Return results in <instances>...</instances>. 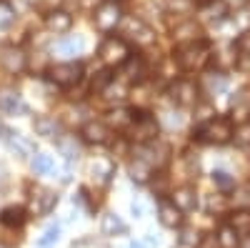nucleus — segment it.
Instances as JSON below:
<instances>
[{"label":"nucleus","mask_w":250,"mask_h":248,"mask_svg":"<svg viewBox=\"0 0 250 248\" xmlns=\"http://www.w3.org/2000/svg\"><path fill=\"white\" fill-rule=\"evenodd\" d=\"M173 63L180 73H205L210 68L213 58V43L210 40H195V43H183L173 48Z\"/></svg>","instance_id":"nucleus-1"},{"label":"nucleus","mask_w":250,"mask_h":248,"mask_svg":"<svg viewBox=\"0 0 250 248\" xmlns=\"http://www.w3.org/2000/svg\"><path fill=\"white\" fill-rule=\"evenodd\" d=\"M233 131L235 126L228 115H213L210 120L195 126L193 140L208 143V146H228V143H233Z\"/></svg>","instance_id":"nucleus-2"},{"label":"nucleus","mask_w":250,"mask_h":248,"mask_svg":"<svg viewBox=\"0 0 250 248\" xmlns=\"http://www.w3.org/2000/svg\"><path fill=\"white\" fill-rule=\"evenodd\" d=\"M120 33H123V40H125L128 45L135 43L138 48H148V45L155 43V30L145 23L143 18H138V15H128V18L123 15V20H120Z\"/></svg>","instance_id":"nucleus-3"},{"label":"nucleus","mask_w":250,"mask_h":248,"mask_svg":"<svg viewBox=\"0 0 250 248\" xmlns=\"http://www.w3.org/2000/svg\"><path fill=\"white\" fill-rule=\"evenodd\" d=\"M128 133H130V140H135L138 146H148V143L158 140L160 135V120L150 111L135 108V118H133V126L128 128Z\"/></svg>","instance_id":"nucleus-4"},{"label":"nucleus","mask_w":250,"mask_h":248,"mask_svg":"<svg viewBox=\"0 0 250 248\" xmlns=\"http://www.w3.org/2000/svg\"><path fill=\"white\" fill-rule=\"evenodd\" d=\"M133 55V50H130V45L125 43V40L120 38V35H108L105 40L100 43V48H98V58H100V63L105 66L108 70H113V68H120L125 60H128Z\"/></svg>","instance_id":"nucleus-5"},{"label":"nucleus","mask_w":250,"mask_h":248,"mask_svg":"<svg viewBox=\"0 0 250 248\" xmlns=\"http://www.w3.org/2000/svg\"><path fill=\"white\" fill-rule=\"evenodd\" d=\"M168 98L175 108H195L198 100L203 98L198 80L190 78H175L170 86H168Z\"/></svg>","instance_id":"nucleus-6"},{"label":"nucleus","mask_w":250,"mask_h":248,"mask_svg":"<svg viewBox=\"0 0 250 248\" xmlns=\"http://www.w3.org/2000/svg\"><path fill=\"white\" fill-rule=\"evenodd\" d=\"M48 78L58 88H75L83 80V66L78 60H62V63H53L48 68Z\"/></svg>","instance_id":"nucleus-7"},{"label":"nucleus","mask_w":250,"mask_h":248,"mask_svg":"<svg viewBox=\"0 0 250 248\" xmlns=\"http://www.w3.org/2000/svg\"><path fill=\"white\" fill-rule=\"evenodd\" d=\"M123 20V8L118 3H100L95 10H93V25L100 30V33H113Z\"/></svg>","instance_id":"nucleus-8"},{"label":"nucleus","mask_w":250,"mask_h":248,"mask_svg":"<svg viewBox=\"0 0 250 248\" xmlns=\"http://www.w3.org/2000/svg\"><path fill=\"white\" fill-rule=\"evenodd\" d=\"M58 205V193L53 188H48V185H30V211L35 216H48L53 213V208Z\"/></svg>","instance_id":"nucleus-9"},{"label":"nucleus","mask_w":250,"mask_h":248,"mask_svg":"<svg viewBox=\"0 0 250 248\" xmlns=\"http://www.w3.org/2000/svg\"><path fill=\"white\" fill-rule=\"evenodd\" d=\"M228 118L233 120V126H240V123L250 120V86H243L230 95V103H228Z\"/></svg>","instance_id":"nucleus-10"},{"label":"nucleus","mask_w":250,"mask_h":248,"mask_svg":"<svg viewBox=\"0 0 250 248\" xmlns=\"http://www.w3.org/2000/svg\"><path fill=\"white\" fill-rule=\"evenodd\" d=\"M173 40L178 45L183 43H195V40H205V28L198 23V18H185V20H175L173 25Z\"/></svg>","instance_id":"nucleus-11"},{"label":"nucleus","mask_w":250,"mask_h":248,"mask_svg":"<svg viewBox=\"0 0 250 248\" xmlns=\"http://www.w3.org/2000/svg\"><path fill=\"white\" fill-rule=\"evenodd\" d=\"M80 140L90 143V146H108L113 140V131L105 120H85L80 128Z\"/></svg>","instance_id":"nucleus-12"},{"label":"nucleus","mask_w":250,"mask_h":248,"mask_svg":"<svg viewBox=\"0 0 250 248\" xmlns=\"http://www.w3.org/2000/svg\"><path fill=\"white\" fill-rule=\"evenodd\" d=\"M198 86H200L203 98L213 100V98H218V95H223V93L228 90L230 80H228L225 73H218V70H213V68H208V70L203 73V78L198 80Z\"/></svg>","instance_id":"nucleus-13"},{"label":"nucleus","mask_w":250,"mask_h":248,"mask_svg":"<svg viewBox=\"0 0 250 248\" xmlns=\"http://www.w3.org/2000/svg\"><path fill=\"white\" fill-rule=\"evenodd\" d=\"M3 138L8 143V148L18 156V158H33L38 151H35V140H30L28 135H23L20 131H13V128H3Z\"/></svg>","instance_id":"nucleus-14"},{"label":"nucleus","mask_w":250,"mask_h":248,"mask_svg":"<svg viewBox=\"0 0 250 248\" xmlns=\"http://www.w3.org/2000/svg\"><path fill=\"white\" fill-rule=\"evenodd\" d=\"M128 173H130V180H133V183L145 185V183L153 180L155 168H153V163L135 148V151H133V158H130V165H128Z\"/></svg>","instance_id":"nucleus-15"},{"label":"nucleus","mask_w":250,"mask_h":248,"mask_svg":"<svg viewBox=\"0 0 250 248\" xmlns=\"http://www.w3.org/2000/svg\"><path fill=\"white\" fill-rule=\"evenodd\" d=\"M0 66H3L10 75H20V73H25L28 68V58L25 53L15 48V45H3L0 48Z\"/></svg>","instance_id":"nucleus-16"},{"label":"nucleus","mask_w":250,"mask_h":248,"mask_svg":"<svg viewBox=\"0 0 250 248\" xmlns=\"http://www.w3.org/2000/svg\"><path fill=\"white\" fill-rule=\"evenodd\" d=\"M158 221H160V225H165V228L180 231L183 223H185V216L178 211V205L170 198H158Z\"/></svg>","instance_id":"nucleus-17"},{"label":"nucleus","mask_w":250,"mask_h":248,"mask_svg":"<svg viewBox=\"0 0 250 248\" xmlns=\"http://www.w3.org/2000/svg\"><path fill=\"white\" fill-rule=\"evenodd\" d=\"M200 15H198V23L205 28V25H223L228 18H230V10L225 8L223 0H213V3H205L198 8Z\"/></svg>","instance_id":"nucleus-18"},{"label":"nucleus","mask_w":250,"mask_h":248,"mask_svg":"<svg viewBox=\"0 0 250 248\" xmlns=\"http://www.w3.org/2000/svg\"><path fill=\"white\" fill-rule=\"evenodd\" d=\"M173 198V203L178 205V211L185 216V213H193L195 208H198V203H200V198H198V191H195V185H190V183H185V185H178V188L170 193Z\"/></svg>","instance_id":"nucleus-19"},{"label":"nucleus","mask_w":250,"mask_h":248,"mask_svg":"<svg viewBox=\"0 0 250 248\" xmlns=\"http://www.w3.org/2000/svg\"><path fill=\"white\" fill-rule=\"evenodd\" d=\"M88 176L98 183V185H108L115 176V163L110 158H93L88 163Z\"/></svg>","instance_id":"nucleus-20"},{"label":"nucleus","mask_w":250,"mask_h":248,"mask_svg":"<svg viewBox=\"0 0 250 248\" xmlns=\"http://www.w3.org/2000/svg\"><path fill=\"white\" fill-rule=\"evenodd\" d=\"M0 111L8 113V115H25L28 113V106L23 95H20L18 90H0Z\"/></svg>","instance_id":"nucleus-21"},{"label":"nucleus","mask_w":250,"mask_h":248,"mask_svg":"<svg viewBox=\"0 0 250 248\" xmlns=\"http://www.w3.org/2000/svg\"><path fill=\"white\" fill-rule=\"evenodd\" d=\"M33 131L38 135H43L48 140H58L62 135V128H60V120H55L53 115H35L33 118Z\"/></svg>","instance_id":"nucleus-22"},{"label":"nucleus","mask_w":250,"mask_h":248,"mask_svg":"<svg viewBox=\"0 0 250 248\" xmlns=\"http://www.w3.org/2000/svg\"><path fill=\"white\" fill-rule=\"evenodd\" d=\"M100 233L105 238H118V236H128V223H125L118 213H105L100 218Z\"/></svg>","instance_id":"nucleus-23"},{"label":"nucleus","mask_w":250,"mask_h":248,"mask_svg":"<svg viewBox=\"0 0 250 248\" xmlns=\"http://www.w3.org/2000/svg\"><path fill=\"white\" fill-rule=\"evenodd\" d=\"M45 28L55 35H62L73 28V15L68 10H50L45 15Z\"/></svg>","instance_id":"nucleus-24"},{"label":"nucleus","mask_w":250,"mask_h":248,"mask_svg":"<svg viewBox=\"0 0 250 248\" xmlns=\"http://www.w3.org/2000/svg\"><path fill=\"white\" fill-rule=\"evenodd\" d=\"M120 78L123 80H130V83H140L145 78V73H148V68H145V60L140 55H130L125 63L120 66Z\"/></svg>","instance_id":"nucleus-25"},{"label":"nucleus","mask_w":250,"mask_h":248,"mask_svg":"<svg viewBox=\"0 0 250 248\" xmlns=\"http://www.w3.org/2000/svg\"><path fill=\"white\" fill-rule=\"evenodd\" d=\"M235 50H238V60H235V70L250 73V28L243 30L235 40Z\"/></svg>","instance_id":"nucleus-26"},{"label":"nucleus","mask_w":250,"mask_h":248,"mask_svg":"<svg viewBox=\"0 0 250 248\" xmlns=\"http://www.w3.org/2000/svg\"><path fill=\"white\" fill-rule=\"evenodd\" d=\"M133 118H135V108L120 106V108H113L108 113V126H110V131L115 128V131H125V133H128V128L133 126Z\"/></svg>","instance_id":"nucleus-27"},{"label":"nucleus","mask_w":250,"mask_h":248,"mask_svg":"<svg viewBox=\"0 0 250 248\" xmlns=\"http://www.w3.org/2000/svg\"><path fill=\"white\" fill-rule=\"evenodd\" d=\"M225 223L235 231V236H238V238L250 236V208H235L230 216H228V221H225Z\"/></svg>","instance_id":"nucleus-28"},{"label":"nucleus","mask_w":250,"mask_h":248,"mask_svg":"<svg viewBox=\"0 0 250 248\" xmlns=\"http://www.w3.org/2000/svg\"><path fill=\"white\" fill-rule=\"evenodd\" d=\"M28 221V211L23 205H8V208L0 211V223L8 225V228H20Z\"/></svg>","instance_id":"nucleus-29"},{"label":"nucleus","mask_w":250,"mask_h":248,"mask_svg":"<svg viewBox=\"0 0 250 248\" xmlns=\"http://www.w3.org/2000/svg\"><path fill=\"white\" fill-rule=\"evenodd\" d=\"M198 10V5L193 0H165V13L168 15H178V20L190 18Z\"/></svg>","instance_id":"nucleus-30"},{"label":"nucleus","mask_w":250,"mask_h":248,"mask_svg":"<svg viewBox=\"0 0 250 248\" xmlns=\"http://www.w3.org/2000/svg\"><path fill=\"white\" fill-rule=\"evenodd\" d=\"M55 146H58V151L62 153V158H65L68 163L78 160V156H80V143H78L75 135H60V138L55 140Z\"/></svg>","instance_id":"nucleus-31"},{"label":"nucleus","mask_w":250,"mask_h":248,"mask_svg":"<svg viewBox=\"0 0 250 248\" xmlns=\"http://www.w3.org/2000/svg\"><path fill=\"white\" fill-rule=\"evenodd\" d=\"M55 53H58V55H68V58L80 55V53H83V40H80V38H75V35L62 38L60 43L55 45Z\"/></svg>","instance_id":"nucleus-32"},{"label":"nucleus","mask_w":250,"mask_h":248,"mask_svg":"<svg viewBox=\"0 0 250 248\" xmlns=\"http://www.w3.org/2000/svg\"><path fill=\"white\" fill-rule=\"evenodd\" d=\"M30 165H33V173L35 176H45V173H53L55 171V160L48 153H35L33 160H30Z\"/></svg>","instance_id":"nucleus-33"},{"label":"nucleus","mask_w":250,"mask_h":248,"mask_svg":"<svg viewBox=\"0 0 250 248\" xmlns=\"http://www.w3.org/2000/svg\"><path fill=\"white\" fill-rule=\"evenodd\" d=\"M215 241H218V248H238V236H235V231L230 228L228 223H223L220 228L215 231Z\"/></svg>","instance_id":"nucleus-34"},{"label":"nucleus","mask_w":250,"mask_h":248,"mask_svg":"<svg viewBox=\"0 0 250 248\" xmlns=\"http://www.w3.org/2000/svg\"><path fill=\"white\" fill-rule=\"evenodd\" d=\"M213 185H215V191H220V193H233L235 191V178L230 176V173H225V171H213Z\"/></svg>","instance_id":"nucleus-35"},{"label":"nucleus","mask_w":250,"mask_h":248,"mask_svg":"<svg viewBox=\"0 0 250 248\" xmlns=\"http://www.w3.org/2000/svg\"><path fill=\"white\" fill-rule=\"evenodd\" d=\"M205 211H208V213H215V216H218V213H225V211H228V196L220 193V191L205 196Z\"/></svg>","instance_id":"nucleus-36"},{"label":"nucleus","mask_w":250,"mask_h":248,"mask_svg":"<svg viewBox=\"0 0 250 248\" xmlns=\"http://www.w3.org/2000/svg\"><path fill=\"white\" fill-rule=\"evenodd\" d=\"M233 143H235L240 151H250V120L235 126V131H233Z\"/></svg>","instance_id":"nucleus-37"},{"label":"nucleus","mask_w":250,"mask_h":248,"mask_svg":"<svg viewBox=\"0 0 250 248\" xmlns=\"http://www.w3.org/2000/svg\"><path fill=\"white\" fill-rule=\"evenodd\" d=\"M213 115H218V113H215V106H213V100L200 98V100H198V106H195V123L200 126V123L210 120Z\"/></svg>","instance_id":"nucleus-38"},{"label":"nucleus","mask_w":250,"mask_h":248,"mask_svg":"<svg viewBox=\"0 0 250 248\" xmlns=\"http://www.w3.org/2000/svg\"><path fill=\"white\" fill-rule=\"evenodd\" d=\"M60 238V225L58 223H50L48 228L43 231V236L38 238V248H53Z\"/></svg>","instance_id":"nucleus-39"},{"label":"nucleus","mask_w":250,"mask_h":248,"mask_svg":"<svg viewBox=\"0 0 250 248\" xmlns=\"http://www.w3.org/2000/svg\"><path fill=\"white\" fill-rule=\"evenodd\" d=\"M15 18H18L15 8H13L10 3H5V0H0V30H8V28H13Z\"/></svg>","instance_id":"nucleus-40"},{"label":"nucleus","mask_w":250,"mask_h":248,"mask_svg":"<svg viewBox=\"0 0 250 248\" xmlns=\"http://www.w3.org/2000/svg\"><path fill=\"white\" fill-rule=\"evenodd\" d=\"M113 83V73L105 68V70H100V73H95V78H93V83H90V90L93 93H98V95H103V90H105L108 86Z\"/></svg>","instance_id":"nucleus-41"},{"label":"nucleus","mask_w":250,"mask_h":248,"mask_svg":"<svg viewBox=\"0 0 250 248\" xmlns=\"http://www.w3.org/2000/svg\"><path fill=\"white\" fill-rule=\"evenodd\" d=\"M198 241H200V236H198L195 228H180L175 248H198Z\"/></svg>","instance_id":"nucleus-42"},{"label":"nucleus","mask_w":250,"mask_h":248,"mask_svg":"<svg viewBox=\"0 0 250 248\" xmlns=\"http://www.w3.org/2000/svg\"><path fill=\"white\" fill-rule=\"evenodd\" d=\"M183 163H185V173L190 176V178H198V173H200V158H198V153H183Z\"/></svg>","instance_id":"nucleus-43"},{"label":"nucleus","mask_w":250,"mask_h":248,"mask_svg":"<svg viewBox=\"0 0 250 248\" xmlns=\"http://www.w3.org/2000/svg\"><path fill=\"white\" fill-rule=\"evenodd\" d=\"M70 248H108V246L100 243V241H95V238H80V241H75Z\"/></svg>","instance_id":"nucleus-44"},{"label":"nucleus","mask_w":250,"mask_h":248,"mask_svg":"<svg viewBox=\"0 0 250 248\" xmlns=\"http://www.w3.org/2000/svg\"><path fill=\"white\" fill-rule=\"evenodd\" d=\"M225 8L230 10V13H238V10H245L250 5V0H223Z\"/></svg>","instance_id":"nucleus-45"},{"label":"nucleus","mask_w":250,"mask_h":248,"mask_svg":"<svg viewBox=\"0 0 250 248\" xmlns=\"http://www.w3.org/2000/svg\"><path fill=\"white\" fill-rule=\"evenodd\" d=\"M198 248H218V241H215V233L210 236H200V241H198Z\"/></svg>","instance_id":"nucleus-46"},{"label":"nucleus","mask_w":250,"mask_h":248,"mask_svg":"<svg viewBox=\"0 0 250 248\" xmlns=\"http://www.w3.org/2000/svg\"><path fill=\"white\" fill-rule=\"evenodd\" d=\"M130 211H133V216H135V218H143V213H145V208H143V203H140L138 198H135V201L130 203Z\"/></svg>","instance_id":"nucleus-47"},{"label":"nucleus","mask_w":250,"mask_h":248,"mask_svg":"<svg viewBox=\"0 0 250 248\" xmlns=\"http://www.w3.org/2000/svg\"><path fill=\"white\" fill-rule=\"evenodd\" d=\"M238 248H250V236H243V238L238 241Z\"/></svg>","instance_id":"nucleus-48"},{"label":"nucleus","mask_w":250,"mask_h":248,"mask_svg":"<svg viewBox=\"0 0 250 248\" xmlns=\"http://www.w3.org/2000/svg\"><path fill=\"white\" fill-rule=\"evenodd\" d=\"M5 176H8V171H5V165L0 163V180H5Z\"/></svg>","instance_id":"nucleus-49"},{"label":"nucleus","mask_w":250,"mask_h":248,"mask_svg":"<svg viewBox=\"0 0 250 248\" xmlns=\"http://www.w3.org/2000/svg\"><path fill=\"white\" fill-rule=\"evenodd\" d=\"M193 3H195V5L200 8V5H205V3H213V0H193Z\"/></svg>","instance_id":"nucleus-50"},{"label":"nucleus","mask_w":250,"mask_h":248,"mask_svg":"<svg viewBox=\"0 0 250 248\" xmlns=\"http://www.w3.org/2000/svg\"><path fill=\"white\" fill-rule=\"evenodd\" d=\"M108 3H120V0H108Z\"/></svg>","instance_id":"nucleus-51"},{"label":"nucleus","mask_w":250,"mask_h":248,"mask_svg":"<svg viewBox=\"0 0 250 248\" xmlns=\"http://www.w3.org/2000/svg\"><path fill=\"white\" fill-rule=\"evenodd\" d=\"M0 133H3V126H0Z\"/></svg>","instance_id":"nucleus-52"},{"label":"nucleus","mask_w":250,"mask_h":248,"mask_svg":"<svg viewBox=\"0 0 250 248\" xmlns=\"http://www.w3.org/2000/svg\"><path fill=\"white\" fill-rule=\"evenodd\" d=\"M0 248H3V246H0Z\"/></svg>","instance_id":"nucleus-53"}]
</instances>
